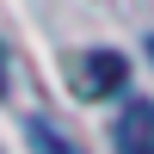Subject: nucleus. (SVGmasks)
Returning a JSON list of instances; mask_svg holds the SVG:
<instances>
[{
    "mask_svg": "<svg viewBox=\"0 0 154 154\" xmlns=\"http://www.w3.org/2000/svg\"><path fill=\"white\" fill-rule=\"evenodd\" d=\"M111 142H117V154H154V99H130L117 111Z\"/></svg>",
    "mask_w": 154,
    "mask_h": 154,
    "instance_id": "2",
    "label": "nucleus"
},
{
    "mask_svg": "<svg viewBox=\"0 0 154 154\" xmlns=\"http://www.w3.org/2000/svg\"><path fill=\"white\" fill-rule=\"evenodd\" d=\"M123 80H130V62L111 56V49H86V56L74 62V93L80 99H111Z\"/></svg>",
    "mask_w": 154,
    "mask_h": 154,
    "instance_id": "1",
    "label": "nucleus"
},
{
    "mask_svg": "<svg viewBox=\"0 0 154 154\" xmlns=\"http://www.w3.org/2000/svg\"><path fill=\"white\" fill-rule=\"evenodd\" d=\"M25 142H31L37 154H86V148H74L68 136H62L56 123H43V117H31V123H25Z\"/></svg>",
    "mask_w": 154,
    "mask_h": 154,
    "instance_id": "3",
    "label": "nucleus"
}]
</instances>
